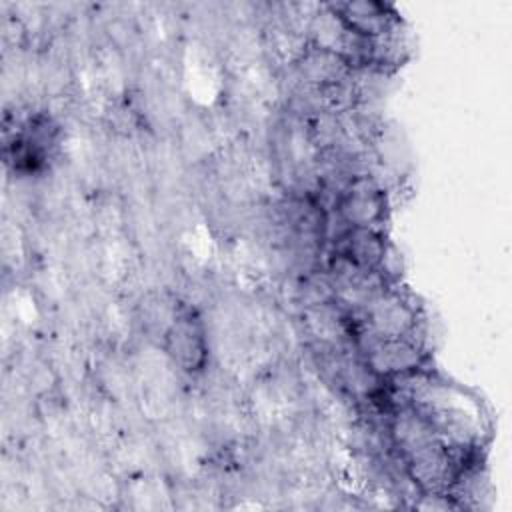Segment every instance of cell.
I'll return each mask as SVG.
<instances>
[{"mask_svg":"<svg viewBox=\"0 0 512 512\" xmlns=\"http://www.w3.org/2000/svg\"><path fill=\"white\" fill-rule=\"evenodd\" d=\"M390 244L382 230L372 228H342L332 238V254L346 258L362 270L382 272Z\"/></svg>","mask_w":512,"mask_h":512,"instance_id":"cell-8","label":"cell"},{"mask_svg":"<svg viewBox=\"0 0 512 512\" xmlns=\"http://www.w3.org/2000/svg\"><path fill=\"white\" fill-rule=\"evenodd\" d=\"M160 340L170 362L182 372L198 374L206 368V362H208L206 330L202 320L194 312L180 310Z\"/></svg>","mask_w":512,"mask_h":512,"instance_id":"cell-6","label":"cell"},{"mask_svg":"<svg viewBox=\"0 0 512 512\" xmlns=\"http://www.w3.org/2000/svg\"><path fill=\"white\" fill-rule=\"evenodd\" d=\"M352 32L362 38H378L402 24L400 14L394 6L376 0H346L326 4Z\"/></svg>","mask_w":512,"mask_h":512,"instance_id":"cell-9","label":"cell"},{"mask_svg":"<svg viewBox=\"0 0 512 512\" xmlns=\"http://www.w3.org/2000/svg\"><path fill=\"white\" fill-rule=\"evenodd\" d=\"M300 322L310 348H354L350 314L336 302L302 308Z\"/></svg>","mask_w":512,"mask_h":512,"instance_id":"cell-7","label":"cell"},{"mask_svg":"<svg viewBox=\"0 0 512 512\" xmlns=\"http://www.w3.org/2000/svg\"><path fill=\"white\" fill-rule=\"evenodd\" d=\"M292 64L302 88L336 86L350 80L356 72L342 56L312 44H304L302 52Z\"/></svg>","mask_w":512,"mask_h":512,"instance_id":"cell-10","label":"cell"},{"mask_svg":"<svg viewBox=\"0 0 512 512\" xmlns=\"http://www.w3.org/2000/svg\"><path fill=\"white\" fill-rule=\"evenodd\" d=\"M332 210L342 228L382 230L388 216L386 192L368 172L356 174L338 192Z\"/></svg>","mask_w":512,"mask_h":512,"instance_id":"cell-4","label":"cell"},{"mask_svg":"<svg viewBox=\"0 0 512 512\" xmlns=\"http://www.w3.org/2000/svg\"><path fill=\"white\" fill-rule=\"evenodd\" d=\"M388 440L400 466L420 494L448 496L474 456L452 452L408 406H394L386 422Z\"/></svg>","mask_w":512,"mask_h":512,"instance_id":"cell-2","label":"cell"},{"mask_svg":"<svg viewBox=\"0 0 512 512\" xmlns=\"http://www.w3.org/2000/svg\"><path fill=\"white\" fill-rule=\"evenodd\" d=\"M352 346L362 340L422 338V314L414 296L390 284L366 304L348 310ZM424 340V338H422Z\"/></svg>","mask_w":512,"mask_h":512,"instance_id":"cell-3","label":"cell"},{"mask_svg":"<svg viewBox=\"0 0 512 512\" xmlns=\"http://www.w3.org/2000/svg\"><path fill=\"white\" fill-rule=\"evenodd\" d=\"M358 356L384 382L424 368L426 350L422 338L362 340L354 344Z\"/></svg>","mask_w":512,"mask_h":512,"instance_id":"cell-5","label":"cell"},{"mask_svg":"<svg viewBox=\"0 0 512 512\" xmlns=\"http://www.w3.org/2000/svg\"><path fill=\"white\" fill-rule=\"evenodd\" d=\"M296 296L302 308H310V306L334 302V288L324 270H312L300 282Z\"/></svg>","mask_w":512,"mask_h":512,"instance_id":"cell-11","label":"cell"},{"mask_svg":"<svg viewBox=\"0 0 512 512\" xmlns=\"http://www.w3.org/2000/svg\"><path fill=\"white\" fill-rule=\"evenodd\" d=\"M390 406H408L456 454L474 456L490 434L484 404L470 390L448 378L420 368L388 380Z\"/></svg>","mask_w":512,"mask_h":512,"instance_id":"cell-1","label":"cell"}]
</instances>
